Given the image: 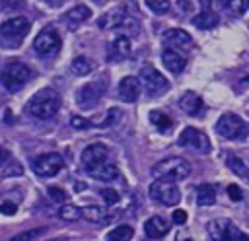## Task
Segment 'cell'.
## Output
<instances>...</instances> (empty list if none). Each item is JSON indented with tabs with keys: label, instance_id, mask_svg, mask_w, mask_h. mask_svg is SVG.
Masks as SVG:
<instances>
[{
	"label": "cell",
	"instance_id": "obj_1",
	"mask_svg": "<svg viewBox=\"0 0 249 241\" xmlns=\"http://www.w3.org/2000/svg\"><path fill=\"white\" fill-rule=\"evenodd\" d=\"M60 109V97L54 89L43 87L27 101V113L35 119H51Z\"/></svg>",
	"mask_w": 249,
	"mask_h": 241
},
{
	"label": "cell",
	"instance_id": "obj_2",
	"mask_svg": "<svg viewBox=\"0 0 249 241\" xmlns=\"http://www.w3.org/2000/svg\"><path fill=\"white\" fill-rule=\"evenodd\" d=\"M29 19L25 16H16V17H10L6 19L2 25H0V45L4 49H18L25 35L29 33Z\"/></svg>",
	"mask_w": 249,
	"mask_h": 241
},
{
	"label": "cell",
	"instance_id": "obj_3",
	"mask_svg": "<svg viewBox=\"0 0 249 241\" xmlns=\"http://www.w3.org/2000/svg\"><path fill=\"white\" fill-rule=\"evenodd\" d=\"M152 175L156 179H165V181H181L191 175V163L179 155L163 157L152 167Z\"/></svg>",
	"mask_w": 249,
	"mask_h": 241
},
{
	"label": "cell",
	"instance_id": "obj_4",
	"mask_svg": "<svg viewBox=\"0 0 249 241\" xmlns=\"http://www.w3.org/2000/svg\"><path fill=\"white\" fill-rule=\"evenodd\" d=\"M33 76H35L33 68H29L27 64L19 62V60H12L0 72V84L8 91H19Z\"/></svg>",
	"mask_w": 249,
	"mask_h": 241
},
{
	"label": "cell",
	"instance_id": "obj_5",
	"mask_svg": "<svg viewBox=\"0 0 249 241\" xmlns=\"http://www.w3.org/2000/svg\"><path fill=\"white\" fill-rule=\"evenodd\" d=\"M216 132L226 140H243L249 134V124L235 113H224L216 122Z\"/></svg>",
	"mask_w": 249,
	"mask_h": 241
},
{
	"label": "cell",
	"instance_id": "obj_6",
	"mask_svg": "<svg viewBox=\"0 0 249 241\" xmlns=\"http://www.w3.org/2000/svg\"><path fill=\"white\" fill-rule=\"evenodd\" d=\"M150 196L163 206H175L181 200V192L175 181H165V179H158L150 185Z\"/></svg>",
	"mask_w": 249,
	"mask_h": 241
},
{
	"label": "cell",
	"instance_id": "obj_7",
	"mask_svg": "<svg viewBox=\"0 0 249 241\" xmlns=\"http://www.w3.org/2000/svg\"><path fill=\"white\" fill-rule=\"evenodd\" d=\"M64 167V159L60 154L56 152H49V154H41L31 161V169L39 175V177H54L60 169Z\"/></svg>",
	"mask_w": 249,
	"mask_h": 241
},
{
	"label": "cell",
	"instance_id": "obj_8",
	"mask_svg": "<svg viewBox=\"0 0 249 241\" xmlns=\"http://www.w3.org/2000/svg\"><path fill=\"white\" fill-rule=\"evenodd\" d=\"M60 35L53 29V27H45L33 41V49L39 56H53L60 51Z\"/></svg>",
	"mask_w": 249,
	"mask_h": 241
},
{
	"label": "cell",
	"instance_id": "obj_9",
	"mask_svg": "<svg viewBox=\"0 0 249 241\" xmlns=\"http://www.w3.org/2000/svg\"><path fill=\"white\" fill-rule=\"evenodd\" d=\"M138 80L144 86V89L148 93H152V95H160L161 91L169 89V82L154 66H142V70L138 74Z\"/></svg>",
	"mask_w": 249,
	"mask_h": 241
},
{
	"label": "cell",
	"instance_id": "obj_10",
	"mask_svg": "<svg viewBox=\"0 0 249 241\" xmlns=\"http://www.w3.org/2000/svg\"><path fill=\"white\" fill-rule=\"evenodd\" d=\"M177 144L181 148H191V150H196V152H210V140L206 138V134H202L200 130H196L193 126H187L179 134Z\"/></svg>",
	"mask_w": 249,
	"mask_h": 241
},
{
	"label": "cell",
	"instance_id": "obj_11",
	"mask_svg": "<svg viewBox=\"0 0 249 241\" xmlns=\"http://www.w3.org/2000/svg\"><path fill=\"white\" fill-rule=\"evenodd\" d=\"M107 157H109V150H107L103 144H99V142L89 144V146L82 152V163H84L86 169H91V167H95V165L105 163Z\"/></svg>",
	"mask_w": 249,
	"mask_h": 241
},
{
	"label": "cell",
	"instance_id": "obj_12",
	"mask_svg": "<svg viewBox=\"0 0 249 241\" xmlns=\"http://www.w3.org/2000/svg\"><path fill=\"white\" fill-rule=\"evenodd\" d=\"M200 8H202V10L191 19L193 25L198 27V29H212V27H216L218 21H220V17L212 12V4H210V0H200Z\"/></svg>",
	"mask_w": 249,
	"mask_h": 241
},
{
	"label": "cell",
	"instance_id": "obj_13",
	"mask_svg": "<svg viewBox=\"0 0 249 241\" xmlns=\"http://www.w3.org/2000/svg\"><path fill=\"white\" fill-rule=\"evenodd\" d=\"M140 95V80L138 78H132V76H126L119 82V97L121 101L124 103H134Z\"/></svg>",
	"mask_w": 249,
	"mask_h": 241
},
{
	"label": "cell",
	"instance_id": "obj_14",
	"mask_svg": "<svg viewBox=\"0 0 249 241\" xmlns=\"http://www.w3.org/2000/svg\"><path fill=\"white\" fill-rule=\"evenodd\" d=\"M163 43L169 45V47H179V49H191L193 47V37L185 31V29H179V27H173V29H167L163 33Z\"/></svg>",
	"mask_w": 249,
	"mask_h": 241
},
{
	"label": "cell",
	"instance_id": "obj_15",
	"mask_svg": "<svg viewBox=\"0 0 249 241\" xmlns=\"http://www.w3.org/2000/svg\"><path fill=\"white\" fill-rule=\"evenodd\" d=\"M169 227H171L169 220H165L161 216H152L144 224V231H146V235L150 239H161V237H165V233L169 231Z\"/></svg>",
	"mask_w": 249,
	"mask_h": 241
},
{
	"label": "cell",
	"instance_id": "obj_16",
	"mask_svg": "<svg viewBox=\"0 0 249 241\" xmlns=\"http://www.w3.org/2000/svg\"><path fill=\"white\" fill-rule=\"evenodd\" d=\"M99 97H101V87H99V84H86V86H82V87L78 89V93H76V101H78V105H82V107H93V105L99 101Z\"/></svg>",
	"mask_w": 249,
	"mask_h": 241
},
{
	"label": "cell",
	"instance_id": "obj_17",
	"mask_svg": "<svg viewBox=\"0 0 249 241\" xmlns=\"http://www.w3.org/2000/svg\"><path fill=\"white\" fill-rule=\"evenodd\" d=\"M230 227H231V222L226 218H216V220H210L206 224V231H208L212 241H228Z\"/></svg>",
	"mask_w": 249,
	"mask_h": 241
},
{
	"label": "cell",
	"instance_id": "obj_18",
	"mask_svg": "<svg viewBox=\"0 0 249 241\" xmlns=\"http://www.w3.org/2000/svg\"><path fill=\"white\" fill-rule=\"evenodd\" d=\"M179 107H181L189 117H200V115H202V109H204L202 99H200L196 93H193V91H187V93L181 95Z\"/></svg>",
	"mask_w": 249,
	"mask_h": 241
},
{
	"label": "cell",
	"instance_id": "obj_19",
	"mask_svg": "<svg viewBox=\"0 0 249 241\" xmlns=\"http://www.w3.org/2000/svg\"><path fill=\"white\" fill-rule=\"evenodd\" d=\"M161 60H163V66H165L169 72H173V74L183 72L185 66H187L185 56H181V54H179L177 51H173V49H165V51L161 52Z\"/></svg>",
	"mask_w": 249,
	"mask_h": 241
},
{
	"label": "cell",
	"instance_id": "obj_20",
	"mask_svg": "<svg viewBox=\"0 0 249 241\" xmlns=\"http://www.w3.org/2000/svg\"><path fill=\"white\" fill-rule=\"evenodd\" d=\"M124 23H128V16L119 8V10H113V12H107L105 16H101L99 19H97V25L101 27V29H109V27H121V25H124Z\"/></svg>",
	"mask_w": 249,
	"mask_h": 241
},
{
	"label": "cell",
	"instance_id": "obj_21",
	"mask_svg": "<svg viewBox=\"0 0 249 241\" xmlns=\"http://www.w3.org/2000/svg\"><path fill=\"white\" fill-rule=\"evenodd\" d=\"M88 173H89V177H93L95 181H105V183H107V181L117 179L119 169H117L113 163L105 161V163H101V165H95V167L88 169Z\"/></svg>",
	"mask_w": 249,
	"mask_h": 241
},
{
	"label": "cell",
	"instance_id": "obj_22",
	"mask_svg": "<svg viewBox=\"0 0 249 241\" xmlns=\"http://www.w3.org/2000/svg\"><path fill=\"white\" fill-rule=\"evenodd\" d=\"M89 16H91L89 8H86V6H74L70 12L64 14V21H66V25H70V27H78L80 23L88 21Z\"/></svg>",
	"mask_w": 249,
	"mask_h": 241
},
{
	"label": "cell",
	"instance_id": "obj_23",
	"mask_svg": "<svg viewBox=\"0 0 249 241\" xmlns=\"http://www.w3.org/2000/svg\"><path fill=\"white\" fill-rule=\"evenodd\" d=\"M130 54V39L126 35H119L111 43V58H126Z\"/></svg>",
	"mask_w": 249,
	"mask_h": 241
},
{
	"label": "cell",
	"instance_id": "obj_24",
	"mask_svg": "<svg viewBox=\"0 0 249 241\" xmlns=\"http://www.w3.org/2000/svg\"><path fill=\"white\" fill-rule=\"evenodd\" d=\"M196 202H198V206H212L216 202V190H214V187L208 185V183L200 185L196 189Z\"/></svg>",
	"mask_w": 249,
	"mask_h": 241
},
{
	"label": "cell",
	"instance_id": "obj_25",
	"mask_svg": "<svg viewBox=\"0 0 249 241\" xmlns=\"http://www.w3.org/2000/svg\"><path fill=\"white\" fill-rule=\"evenodd\" d=\"M105 216H107L105 210L99 208V206H86V208H82V218L91 222V224H105L109 220Z\"/></svg>",
	"mask_w": 249,
	"mask_h": 241
},
{
	"label": "cell",
	"instance_id": "obj_26",
	"mask_svg": "<svg viewBox=\"0 0 249 241\" xmlns=\"http://www.w3.org/2000/svg\"><path fill=\"white\" fill-rule=\"evenodd\" d=\"M70 70L72 74L76 76H88L91 70H93V62L86 56H76L72 62H70Z\"/></svg>",
	"mask_w": 249,
	"mask_h": 241
},
{
	"label": "cell",
	"instance_id": "obj_27",
	"mask_svg": "<svg viewBox=\"0 0 249 241\" xmlns=\"http://www.w3.org/2000/svg\"><path fill=\"white\" fill-rule=\"evenodd\" d=\"M150 120H152V124H154L160 132H169V130L173 128V120H171L165 113H161V111H152V113H150Z\"/></svg>",
	"mask_w": 249,
	"mask_h": 241
},
{
	"label": "cell",
	"instance_id": "obj_28",
	"mask_svg": "<svg viewBox=\"0 0 249 241\" xmlns=\"http://www.w3.org/2000/svg\"><path fill=\"white\" fill-rule=\"evenodd\" d=\"M226 165H228L237 177L249 181V167L241 161V157H237V155H228V157H226Z\"/></svg>",
	"mask_w": 249,
	"mask_h": 241
},
{
	"label": "cell",
	"instance_id": "obj_29",
	"mask_svg": "<svg viewBox=\"0 0 249 241\" xmlns=\"http://www.w3.org/2000/svg\"><path fill=\"white\" fill-rule=\"evenodd\" d=\"M132 227L130 225H117L107 233V241H130L132 239Z\"/></svg>",
	"mask_w": 249,
	"mask_h": 241
},
{
	"label": "cell",
	"instance_id": "obj_30",
	"mask_svg": "<svg viewBox=\"0 0 249 241\" xmlns=\"http://www.w3.org/2000/svg\"><path fill=\"white\" fill-rule=\"evenodd\" d=\"M23 173V167L16 159H8L4 165H0V177H19Z\"/></svg>",
	"mask_w": 249,
	"mask_h": 241
},
{
	"label": "cell",
	"instance_id": "obj_31",
	"mask_svg": "<svg viewBox=\"0 0 249 241\" xmlns=\"http://www.w3.org/2000/svg\"><path fill=\"white\" fill-rule=\"evenodd\" d=\"M58 216L66 222H76L82 218V208L74 206V204H64L60 210H58Z\"/></svg>",
	"mask_w": 249,
	"mask_h": 241
},
{
	"label": "cell",
	"instance_id": "obj_32",
	"mask_svg": "<svg viewBox=\"0 0 249 241\" xmlns=\"http://www.w3.org/2000/svg\"><path fill=\"white\" fill-rule=\"evenodd\" d=\"M222 6L228 8V10H230L231 14H235V16H241V14L247 12L249 0H222Z\"/></svg>",
	"mask_w": 249,
	"mask_h": 241
},
{
	"label": "cell",
	"instance_id": "obj_33",
	"mask_svg": "<svg viewBox=\"0 0 249 241\" xmlns=\"http://www.w3.org/2000/svg\"><path fill=\"white\" fill-rule=\"evenodd\" d=\"M45 233V229L43 227H35V229H29V231H21V233H16V235H12L8 241H33V239H37L39 235H43Z\"/></svg>",
	"mask_w": 249,
	"mask_h": 241
},
{
	"label": "cell",
	"instance_id": "obj_34",
	"mask_svg": "<svg viewBox=\"0 0 249 241\" xmlns=\"http://www.w3.org/2000/svg\"><path fill=\"white\" fill-rule=\"evenodd\" d=\"M146 6L154 12V14H167L171 4L169 0H146Z\"/></svg>",
	"mask_w": 249,
	"mask_h": 241
},
{
	"label": "cell",
	"instance_id": "obj_35",
	"mask_svg": "<svg viewBox=\"0 0 249 241\" xmlns=\"http://www.w3.org/2000/svg\"><path fill=\"white\" fill-rule=\"evenodd\" d=\"M49 196L54 200V202H66V198H68V194H66V190L64 189H60V187H49Z\"/></svg>",
	"mask_w": 249,
	"mask_h": 241
},
{
	"label": "cell",
	"instance_id": "obj_36",
	"mask_svg": "<svg viewBox=\"0 0 249 241\" xmlns=\"http://www.w3.org/2000/svg\"><path fill=\"white\" fill-rule=\"evenodd\" d=\"M101 196H103V200H105L109 206H113V204L119 202V192H117L115 189H103V190H101Z\"/></svg>",
	"mask_w": 249,
	"mask_h": 241
},
{
	"label": "cell",
	"instance_id": "obj_37",
	"mask_svg": "<svg viewBox=\"0 0 249 241\" xmlns=\"http://www.w3.org/2000/svg\"><path fill=\"white\" fill-rule=\"evenodd\" d=\"M228 241H249V235L241 233V231L231 224V227H230V235H228Z\"/></svg>",
	"mask_w": 249,
	"mask_h": 241
},
{
	"label": "cell",
	"instance_id": "obj_38",
	"mask_svg": "<svg viewBox=\"0 0 249 241\" xmlns=\"http://www.w3.org/2000/svg\"><path fill=\"white\" fill-rule=\"evenodd\" d=\"M2 8H4L6 12L19 10V8H23V0H2Z\"/></svg>",
	"mask_w": 249,
	"mask_h": 241
},
{
	"label": "cell",
	"instance_id": "obj_39",
	"mask_svg": "<svg viewBox=\"0 0 249 241\" xmlns=\"http://www.w3.org/2000/svg\"><path fill=\"white\" fill-rule=\"evenodd\" d=\"M18 212V206L14 204V202H2L0 204V214H4V216H14Z\"/></svg>",
	"mask_w": 249,
	"mask_h": 241
},
{
	"label": "cell",
	"instance_id": "obj_40",
	"mask_svg": "<svg viewBox=\"0 0 249 241\" xmlns=\"http://www.w3.org/2000/svg\"><path fill=\"white\" fill-rule=\"evenodd\" d=\"M119 117H121V113L117 111V109H111L109 111V115H107V119L103 120V124H99V126H111V124H115V120H119Z\"/></svg>",
	"mask_w": 249,
	"mask_h": 241
},
{
	"label": "cell",
	"instance_id": "obj_41",
	"mask_svg": "<svg viewBox=\"0 0 249 241\" xmlns=\"http://www.w3.org/2000/svg\"><path fill=\"white\" fill-rule=\"evenodd\" d=\"M171 218H173V224H177V225H185L187 224V212L185 210H175Z\"/></svg>",
	"mask_w": 249,
	"mask_h": 241
},
{
	"label": "cell",
	"instance_id": "obj_42",
	"mask_svg": "<svg viewBox=\"0 0 249 241\" xmlns=\"http://www.w3.org/2000/svg\"><path fill=\"white\" fill-rule=\"evenodd\" d=\"M228 196H230L231 200H241L243 194H241V189H239L237 185H230V187H228Z\"/></svg>",
	"mask_w": 249,
	"mask_h": 241
},
{
	"label": "cell",
	"instance_id": "obj_43",
	"mask_svg": "<svg viewBox=\"0 0 249 241\" xmlns=\"http://www.w3.org/2000/svg\"><path fill=\"white\" fill-rule=\"evenodd\" d=\"M70 124H72L74 128H86V126H89V120H86V119H82V117H72V119H70Z\"/></svg>",
	"mask_w": 249,
	"mask_h": 241
},
{
	"label": "cell",
	"instance_id": "obj_44",
	"mask_svg": "<svg viewBox=\"0 0 249 241\" xmlns=\"http://www.w3.org/2000/svg\"><path fill=\"white\" fill-rule=\"evenodd\" d=\"M8 159H10V152H6V150L0 146V165H4Z\"/></svg>",
	"mask_w": 249,
	"mask_h": 241
},
{
	"label": "cell",
	"instance_id": "obj_45",
	"mask_svg": "<svg viewBox=\"0 0 249 241\" xmlns=\"http://www.w3.org/2000/svg\"><path fill=\"white\" fill-rule=\"evenodd\" d=\"M47 6H51V8H58V6H62L66 0H43Z\"/></svg>",
	"mask_w": 249,
	"mask_h": 241
}]
</instances>
